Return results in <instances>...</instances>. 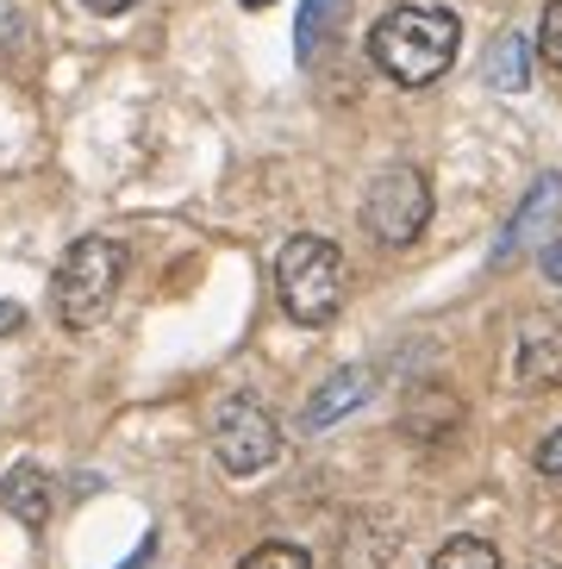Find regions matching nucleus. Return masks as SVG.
<instances>
[{"mask_svg": "<svg viewBox=\"0 0 562 569\" xmlns=\"http://www.w3.org/2000/svg\"><path fill=\"white\" fill-rule=\"evenodd\" d=\"M338 13H344V0H300V26H294V51H300V63H313V57H319V44L331 38Z\"/></svg>", "mask_w": 562, "mask_h": 569, "instance_id": "9b49d317", "label": "nucleus"}, {"mask_svg": "<svg viewBox=\"0 0 562 569\" xmlns=\"http://www.w3.org/2000/svg\"><path fill=\"white\" fill-rule=\"evenodd\" d=\"M431 569H500V557L488 538H450V545H438Z\"/></svg>", "mask_w": 562, "mask_h": 569, "instance_id": "f8f14e48", "label": "nucleus"}, {"mask_svg": "<svg viewBox=\"0 0 562 569\" xmlns=\"http://www.w3.org/2000/svg\"><path fill=\"white\" fill-rule=\"evenodd\" d=\"M238 569H313V557L300 551V545H257Z\"/></svg>", "mask_w": 562, "mask_h": 569, "instance_id": "ddd939ff", "label": "nucleus"}, {"mask_svg": "<svg viewBox=\"0 0 562 569\" xmlns=\"http://www.w3.org/2000/svg\"><path fill=\"white\" fill-rule=\"evenodd\" d=\"M238 7H275V0H238Z\"/></svg>", "mask_w": 562, "mask_h": 569, "instance_id": "aec40b11", "label": "nucleus"}, {"mask_svg": "<svg viewBox=\"0 0 562 569\" xmlns=\"http://www.w3.org/2000/svg\"><path fill=\"white\" fill-rule=\"evenodd\" d=\"M538 57L550 69H562V0H550L544 19H538Z\"/></svg>", "mask_w": 562, "mask_h": 569, "instance_id": "4468645a", "label": "nucleus"}, {"mask_svg": "<svg viewBox=\"0 0 562 569\" xmlns=\"http://www.w3.org/2000/svg\"><path fill=\"white\" fill-rule=\"evenodd\" d=\"M513 369L525 388H562V326H525Z\"/></svg>", "mask_w": 562, "mask_h": 569, "instance_id": "1a4fd4ad", "label": "nucleus"}, {"mask_svg": "<svg viewBox=\"0 0 562 569\" xmlns=\"http://www.w3.org/2000/svg\"><path fill=\"white\" fill-rule=\"evenodd\" d=\"M19 326H26V307H19V301H0V338H13Z\"/></svg>", "mask_w": 562, "mask_h": 569, "instance_id": "f3484780", "label": "nucleus"}, {"mask_svg": "<svg viewBox=\"0 0 562 569\" xmlns=\"http://www.w3.org/2000/svg\"><path fill=\"white\" fill-rule=\"evenodd\" d=\"M538 263H544V276H550V282H556V288H562V238H550L544 251H538Z\"/></svg>", "mask_w": 562, "mask_h": 569, "instance_id": "dca6fc26", "label": "nucleus"}, {"mask_svg": "<svg viewBox=\"0 0 562 569\" xmlns=\"http://www.w3.org/2000/svg\"><path fill=\"white\" fill-rule=\"evenodd\" d=\"M150 557H157V532H150V538H144V545H138V551H132V557H126V563H119V569H144V563H150Z\"/></svg>", "mask_w": 562, "mask_h": 569, "instance_id": "a211bd4d", "label": "nucleus"}, {"mask_svg": "<svg viewBox=\"0 0 562 569\" xmlns=\"http://www.w3.org/2000/svg\"><path fill=\"white\" fill-rule=\"evenodd\" d=\"M369 395H375V376H369V369H338L313 401L300 407V426H307V432H325V426H338L350 407H363Z\"/></svg>", "mask_w": 562, "mask_h": 569, "instance_id": "0eeeda50", "label": "nucleus"}, {"mask_svg": "<svg viewBox=\"0 0 562 569\" xmlns=\"http://www.w3.org/2000/svg\"><path fill=\"white\" fill-rule=\"evenodd\" d=\"M456 44H463V26L450 7H388L369 32V63L388 76L394 88H431L456 63Z\"/></svg>", "mask_w": 562, "mask_h": 569, "instance_id": "f257e3e1", "label": "nucleus"}, {"mask_svg": "<svg viewBox=\"0 0 562 569\" xmlns=\"http://www.w3.org/2000/svg\"><path fill=\"white\" fill-rule=\"evenodd\" d=\"M281 451V432L269 407L257 395H225L213 413V457L225 463V476H263Z\"/></svg>", "mask_w": 562, "mask_h": 569, "instance_id": "39448f33", "label": "nucleus"}, {"mask_svg": "<svg viewBox=\"0 0 562 569\" xmlns=\"http://www.w3.org/2000/svg\"><path fill=\"white\" fill-rule=\"evenodd\" d=\"M88 13H100V19H113V13H126V7H132V0H82Z\"/></svg>", "mask_w": 562, "mask_h": 569, "instance_id": "6ab92c4d", "label": "nucleus"}, {"mask_svg": "<svg viewBox=\"0 0 562 569\" xmlns=\"http://www.w3.org/2000/svg\"><path fill=\"white\" fill-rule=\"evenodd\" d=\"M119 282H126V244L100 238V232L76 238L63 251V263H57V276H50V307H57V319H63L69 332H88L113 307Z\"/></svg>", "mask_w": 562, "mask_h": 569, "instance_id": "7ed1b4c3", "label": "nucleus"}, {"mask_svg": "<svg viewBox=\"0 0 562 569\" xmlns=\"http://www.w3.org/2000/svg\"><path fill=\"white\" fill-rule=\"evenodd\" d=\"M425 219H431V182H425V169L413 163H394V169H381L375 182H369L363 194V226L375 244H413L419 232H425Z\"/></svg>", "mask_w": 562, "mask_h": 569, "instance_id": "20e7f679", "label": "nucleus"}, {"mask_svg": "<svg viewBox=\"0 0 562 569\" xmlns=\"http://www.w3.org/2000/svg\"><path fill=\"white\" fill-rule=\"evenodd\" d=\"M538 469H544L550 482H562V426L544 438V445H538Z\"/></svg>", "mask_w": 562, "mask_h": 569, "instance_id": "2eb2a0df", "label": "nucleus"}, {"mask_svg": "<svg viewBox=\"0 0 562 569\" xmlns=\"http://www.w3.org/2000/svg\"><path fill=\"white\" fill-rule=\"evenodd\" d=\"M50 501H57V495H50V469H38V463H13V469H7V482H0V507H7L26 532H38V526L50 519Z\"/></svg>", "mask_w": 562, "mask_h": 569, "instance_id": "6e6552de", "label": "nucleus"}, {"mask_svg": "<svg viewBox=\"0 0 562 569\" xmlns=\"http://www.w3.org/2000/svg\"><path fill=\"white\" fill-rule=\"evenodd\" d=\"M275 295L294 326L325 332L331 319L344 313V257H338V244L313 238V232L288 238L275 257Z\"/></svg>", "mask_w": 562, "mask_h": 569, "instance_id": "f03ea898", "label": "nucleus"}, {"mask_svg": "<svg viewBox=\"0 0 562 569\" xmlns=\"http://www.w3.org/2000/svg\"><path fill=\"white\" fill-rule=\"evenodd\" d=\"M481 76H488V88H500V94H519V88L531 82V38L525 32H500L494 51H488V63H481Z\"/></svg>", "mask_w": 562, "mask_h": 569, "instance_id": "9d476101", "label": "nucleus"}, {"mask_svg": "<svg viewBox=\"0 0 562 569\" xmlns=\"http://www.w3.org/2000/svg\"><path fill=\"white\" fill-rule=\"evenodd\" d=\"M556 219H562V176L550 169V176H538V182H531L525 201H519V213H513V226H506V238L494 244V263H506V257L525 251V244H538V251H544L550 232H556Z\"/></svg>", "mask_w": 562, "mask_h": 569, "instance_id": "423d86ee", "label": "nucleus"}]
</instances>
